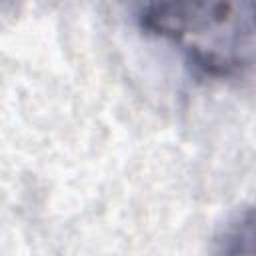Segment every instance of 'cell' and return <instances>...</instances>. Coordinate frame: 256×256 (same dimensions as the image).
<instances>
[{
  "mask_svg": "<svg viewBox=\"0 0 256 256\" xmlns=\"http://www.w3.org/2000/svg\"><path fill=\"white\" fill-rule=\"evenodd\" d=\"M132 24L202 80L242 82L254 64V0H124Z\"/></svg>",
  "mask_w": 256,
  "mask_h": 256,
  "instance_id": "1",
  "label": "cell"
}]
</instances>
